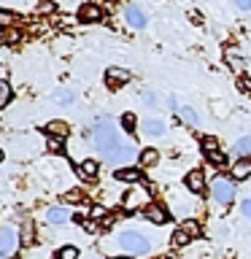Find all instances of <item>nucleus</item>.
I'll return each mask as SVG.
<instances>
[{"mask_svg": "<svg viewBox=\"0 0 251 259\" xmlns=\"http://www.w3.org/2000/svg\"><path fill=\"white\" fill-rule=\"evenodd\" d=\"M92 141L97 146V151H103V157H105V154H111L116 146L124 143V141H121V135H119V130H116V124H113L111 119H100V121H97L95 130H92Z\"/></svg>", "mask_w": 251, "mask_h": 259, "instance_id": "f257e3e1", "label": "nucleus"}, {"mask_svg": "<svg viewBox=\"0 0 251 259\" xmlns=\"http://www.w3.org/2000/svg\"><path fill=\"white\" fill-rule=\"evenodd\" d=\"M116 243H119V246L127 251L130 256H141V254H149V251H151V243L146 240V235H141V232H133V230L121 232L119 238H116Z\"/></svg>", "mask_w": 251, "mask_h": 259, "instance_id": "f03ea898", "label": "nucleus"}, {"mask_svg": "<svg viewBox=\"0 0 251 259\" xmlns=\"http://www.w3.org/2000/svg\"><path fill=\"white\" fill-rule=\"evenodd\" d=\"M211 194H214V200L219 205H230L235 200V184L224 176H216L214 181H211Z\"/></svg>", "mask_w": 251, "mask_h": 259, "instance_id": "7ed1b4c3", "label": "nucleus"}, {"mask_svg": "<svg viewBox=\"0 0 251 259\" xmlns=\"http://www.w3.org/2000/svg\"><path fill=\"white\" fill-rule=\"evenodd\" d=\"M135 157H141V151H138L133 143H121L111 154H105L103 159L108 162V165H113V167H127V162H133Z\"/></svg>", "mask_w": 251, "mask_h": 259, "instance_id": "20e7f679", "label": "nucleus"}, {"mask_svg": "<svg viewBox=\"0 0 251 259\" xmlns=\"http://www.w3.org/2000/svg\"><path fill=\"white\" fill-rule=\"evenodd\" d=\"M19 246V232L14 227H3L0 230V259H8Z\"/></svg>", "mask_w": 251, "mask_h": 259, "instance_id": "39448f33", "label": "nucleus"}, {"mask_svg": "<svg viewBox=\"0 0 251 259\" xmlns=\"http://www.w3.org/2000/svg\"><path fill=\"white\" fill-rule=\"evenodd\" d=\"M130 70H124V68H108L105 70V87L108 89H121L124 84H130Z\"/></svg>", "mask_w": 251, "mask_h": 259, "instance_id": "423d86ee", "label": "nucleus"}, {"mask_svg": "<svg viewBox=\"0 0 251 259\" xmlns=\"http://www.w3.org/2000/svg\"><path fill=\"white\" fill-rule=\"evenodd\" d=\"M146 200H149V194H146V189H141V186H135V189L124 192V200H121V205H124V210H135V208H141Z\"/></svg>", "mask_w": 251, "mask_h": 259, "instance_id": "0eeeda50", "label": "nucleus"}, {"mask_svg": "<svg viewBox=\"0 0 251 259\" xmlns=\"http://www.w3.org/2000/svg\"><path fill=\"white\" fill-rule=\"evenodd\" d=\"M78 19L81 22H89V24L103 22V8L97 6V3H84V6L78 8Z\"/></svg>", "mask_w": 251, "mask_h": 259, "instance_id": "6e6552de", "label": "nucleus"}, {"mask_svg": "<svg viewBox=\"0 0 251 259\" xmlns=\"http://www.w3.org/2000/svg\"><path fill=\"white\" fill-rule=\"evenodd\" d=\"M186 189L192 194L205 192V173H202V170H189V173H186Z\"/></svg>", "mask_w": 251, "mask_h": 259, "instance_id": "1a4fd4ad", "label": "nucleus"}, {"mask_svg": "<svg viewBox=\"0 0 251 259\" xmlns=\"http://www.w3.org/2000/svg\"><path fill=\"white\" fill-rule=\"evenodd\" d=\"M143 219H149L151 224H165L168 222V210L162 208V205H157V202H149V205L143 208Z\"/></svg>", "mask_w": 251, "mask_h": 259, "instance_id": "9d476101", "label": "nucleus"}, {"mask_svg": "<svg viewBox=\"0 0 251 259\" xmlns=\"http://www.w3.org/2000/svg\"><path fill=\"white\" fill-rule=\"evenodd\" d=\"M124 19H127L130 27H135V30H143L146 27V14L138 6H127L124 8Z\"/></svg>", "mask_w": 251, "mask_h": 259, "instance_id": "9b49d317", "label": "nucleus"}, {"mask_svg": "<svg viewBox=\"0 0 251 259\" xmlns=\"http://www.w3.org/2000/svg\"><path fill=\"white\" fill-rule=\"evenodd\" d=\"M116 181H124V184H138L143 178L141 167H116V173H113Z\"/></svg>", "mask_w": 251, "mask_h": 259, "instance_id": "f8f14e48", "label": "nucleus"}, {"mask_svg": "<svg viewBox=\"0 0 251 259\" xmlns=\"http://www.w3.org/2000/svg\"><path fill=\"white\" fill-rule=\"evenodd\" d=\"M97 173H100V165H97L95 159H84V162L78 165V176L84 178V181H95Z\"/></svg>", "mask_w": 251, "mask_h": 259, "instance_id": "ddd939ff", "label": "nucleus"}, {"mask_svg": "<svg viewBox=\"0 0 251 259\" xmlns=\"http://www.w3.org/2000/svg\"><path fill=\"white\" fill-rule=\"evenodd\" d=\"M46 219H49V224H65V222H70V210L62 205H54L46 210Z\"/></svg>", "mask_w": 251, "mask_h": 259, "instance_id": "4468645a", "label": "nucleus"}, {"mask_svg": "<svg viewBox=\"0 0 251 259\" xmlns=\"http://www.w3.org/2000/svg\"><path fill=\"white\" fill-rule=\"evenodd\" d=\"M232 176L238 178V181L248 178V176H251V157H243V159L235 162V165H232Z\"/></svg>", "mask_w": 251, "mask_h": 259, "instance_id": "2eb2a0df", "label": "nucleus"}, {"mask_svg": "<svg viewBox=\"0 0 251 259\" xmlns=\"http://www.w3.org/2000/svg\"><path fill=\"white\" fill-rule=\"evenodd\" d=\"M141 127H143V133L149 135V138H159V135H165V124H162L159 119H146Z\"/></svg>", "mask_w": 251, "mask_h": 259, "instance_id": "dca6fc26", "label": "nucleus"}, {"mask_svg": "<svg viewBox=\"0 0 251 259\" xmlns=\"http://www.w3.org/2000/svg\"><path fill=\"white\" fill-rule=\"evenodd\" d=\"M176 113H178V119H181V121H186L189 127H197V124H200V116H197V111H194V108H189V105H181V108H178Z\"/></svg>", "mask_w": 251, "mask_h": 259, "instance_id": "f3484780", "label": "nucleus"}, {"mask_svg": "<svg viewBox=\"0 0 251 259\" xmlns=\"http://www.w3.org/2000/svg\"><path fill=\"white\" fill-rule=\"evenodd\" d=\"M224 60H227V65H230V68L232 70H243V57L238 54V49H235V46H230V49H227V52H224Z\"/></svg>", "mask_w": 251, "mask_h": 259, "instance_id": "a211bd4d", "label": "nucleus"}, {"mask_svg": "<svg viewBox=\"0 0 251 259\" xmlns=\"http://www.w3.org/2000/svg\"><path fill=\"white\" fill-rule=\"evenodd\" d=\"M44 130H46V135H54V138H68V133H70L65 121H49Z\"/></svg>", "mask_w": 251, "mask_h": 259, "instance_id": "6ab92c4d", "label": "nucleus"}, {"mask_svg": "<svg viewBox=\"0 0 251 259\" xmlns=\"http://www.w3.org/2000/svg\"><path fill=\"white\" fill-rule=\"evenodd\" d=\"M232 151L238 154V157L243 159V157H251V135H246V138H240L238 143L232 146Z\"/></svg>", "mask_w": 251, "mask_h": 259, "instance_id": "aec40b11", "label": "nucleus"}, {"mask_svg": "<svg viewBox=\"0 0 251 259\" xmlns=\"http://www.w3.org/2000/svg\"><path fill=\"white\" fill-rule=\"evenodd\" d=\"M159 162V151L157 149H143L141 151V167H151Z\"/></svg>", "mask_w": 251, "mask_h": 259, "instance_id": "412c9836", "label": "nucleus"}, {"mask_svg": "<svg viewBox=\"0 0 251 259\" xmlns=\"http://www.w3.org/2000/svg\"><path fill=\"white\" fill-rule=\"evenodd\" d=\"M200 149L205 151L208 157H214V154L219 151V141H216L214 135H205V138H202V141H200Z\"/></svg>", "mask_w": 251, "mask_h": 259, "instance_id": "4be33fe9", "label": "nucleus"}, {"mask_svg": "<svg viewBox=\"0 0 251 259\" xmlns=\"http://www.w3.org/2000/svg\"><path fill=\"white\" fill-rule=\"evenodd\" d=\"M181 230L189 235V238H200V222L197 219H186V222H181Z\"/></svg>", "mask_w": 251, "mask_h": 259, "instance_id": "5701e85b", "label": "nucleus"}, {"mask_svg": "<svg viewBox=\"0 0 251 259\" xmlns=\"http://www.w3.org/2000/svg\"><path fill=\"white\" fill-rule=\"evenodd\" d=\"M46 149H49V154H62V151H65V138H54V135H49Z\"/></svg>", "mask_w": 251, "mask_h": 259, "instance_id": "b1692460", "label": "nucleus"}, {"mask_svg": "<svg viewBox=\"0 0 251 259\" xmlns=\"http://www.w3.org/2000/svg\"><path fill=\"white\" fill-rule=\"evenodd\" d=\"M11 97H14L11 84H8V81H0V108H6V105L11 103Z\"/></svg>", "mask_w": 251, "mask_h": 259, "instance_id": "393cba45", "label": "nucleus"}, {"mask_svg": "<svg viewBox=\"0 0 251 259\" xmlns=\"http://www.w3.org/2000/svg\"><path fill=\"white\" fill-rule=\"evenodd\" d=\"M189 240H192V238H189V235H186V232L181 230V227H178V230H176L173 235H170V243H173L176 248H178V246H186Z\"/></svg>", "mask_w": 251, "mask_h": 259, "instance_id": "a878e982", "label": "nucleus"}, {"mask_svg": "<svg viewBox=\"0 0 251 259\" xmlns=\"http://www.w3.org/2000/svg\"><path fill=\"white\" fill-rule=\"evenodd\" d=\"M57 259H78V248L76 246H65L57 251Z\"/></svg>", "mask_w": 251, "mask_h": 259, "instance_id": "bb28decb", "label": "nucleus"}, {"mask_svg": "<svg viewBox=\"0 0 251 259\" xmlns=\"http://www.w3.org/2000/svg\"><path fill=\"white\" fill-rule=\"evenodd\" d=\"M19 240L24 243V246H30V243L35 240V238H32V222H27V224L22 227V235H19Z\"/></svg>", "mask_w": 251, "mask_h": 259, "instance_id": "cd10ccee", "label": "nucleus"}, {"mask_svg": "<svg viewBox=\"0 0 251 259\" xmlns=\"http://www.w3.org/2000/svg\"><path fill=\"white\" fill-rule=\"evenodd\" d=\"M121 127H124V133L135 135V116L133 113H124V116H121Z\"/></svg>", "mask_w": 251, "mask_h": 259, "instance_id": "c85d7f7f", "label": "nucleus"}, {"mask_svg": "<svg viewBox=\"0 0 251 259\" xmlns=\"http://www.w3.org/2000/svg\"><path fill=\"white\" fill-rule=\"evenodd\" d=\"M16 22V14L14 11H3L0 8V27H8V24H14Z\"/></svg>", "mask_w": 251, "mask_h": 259, "instance_id": "c756f323", "label": "nucleus"}, {"mask_svg": "<svg viewBox=\"0 0 251 259\" xmlns=\"http://www.w3.org/2000/svg\"><path fill=\"white\" fill-rule=\"evenodd\" d=\"M57 103H62V105H70L73 103V92H68V89H62V92H57Z\"/></svg>", "mask_w": 251, "mask_h": 259, "instance_id": "7c9ffc66", "label": "nucleus"}, {"mask_svg": "<svg viewBox=\"0 0 251 259\" xmlns=\"http://www.w3.org/2000/svg\"><path fill=\"white\" fill-rule=\"evenodd\" d=\"M65 200H68V202H81V200H84V192H81V189H70L68 194H65Z\"/></svg>", "mask_w": 251, "mask_h": 259, "instance_id": "2f4dec72", "label": "nucleus"}, {"mask_svg": "<svg viewBox=\"0 0 251 259\" xmlns=\"http://www.w3.org/2000/svg\"><path fill=\"white\" fill-rule=\"evenodd\" d=\"M238 89H240V92H251V78L248 76H240L238 78Z\"/></svg>", "mask_w": 251, "mask_h": 259, "instance_id": "473e14b6", "label": "nucleus"}, {"mask_svg": "<svg viewBox=\"0 0 251 259\" xmlns=\"http://www.w3.org/2000/svg\"><path fill=\"white\" fill-rule=\"evenodd\" d=\"M52 11H54V3H52V0H44V3L38 6V14H52Z\"/></svg>", "mask_w": 251, "mask_h": 259, "instance_id": "72a5a7b5", "label": "nucleus"}, {"mask_svg": "<svg viewBox=\"0 0 251 259\" xmlns=\"http://www.w3.org/2000/svg\"><path fill=\"white\" fill-rule=\"evenodd\" d=\"M211 162H214V165H219V167H224V165H227V157H224L222 151H216L214 157H211Z\"/></svg>", "mask_w": 251, "mask_h": 259, "instance_id": "f704fd0d", "label": "nucleus"}, {"mask_svg": "<svg viewBox=\"0 0 251 259\" xmlns=\"http://www.w3.org/2000/svg\"><path fill=\"white\" fill-rule=\"evenodd\" d=\"M143 103L149 105V108H154V105H157V95H154V92H146V95H143Z\"/></svg>", "mask_w": 251, "mask_h": 259, "instance_id": "c9c22d12", "label": "nucleus"}, {"mask_svg": "<svg viewBox=\"0 0 251 259\" xmlns=\"http://www.w3.org/2000/svg\"><path fill=\"white\" fill-rule=\"evenodd\" d=\"M240 213L251 219V200H243V202H240Z\"/></svg>", "mask_w": 251, "mask_h": 259, "instance_id": "e433bc0d", "label": "nucleus"}, {"mask_svg": "<svg viewBox=\"0 0 251 259\" xmlns=\"http://www.w3.org/2000/svg\"><path fill=\"white\" fill-rule=\"evenodd\" d=\"M235 6H238L240 11H251V0H235Z\"/></svg>", "mask_w": 251, "mask_h": 259, "instance_id": "4c0bfd02", "label": "nucleus"}, {"mask_svg": "<svg viewBox=\"0 0 251 259\" xmlns=\"http://www.w3.org/2000/svg\"><path fill=\"white\" fill-rule=\"evenodd\" d=\"M89 216H92V219H103V216H105V210H103L100 205H95V208H92V213H89Z\"/></svg>", "mask_w": 251, "mask_h": 259, "instance_id": "58836bf2", "label": "nucleus"}, {"mask_svg": "<svg viewBox=\"0 0 251 259\" xmlns=\"http://www.w3.org/2000/svg\"><path fill=\"white\" fill-rule=\"evenodd\" d=\"M168 105H170L173 111H178V103H176V97H168Z\"/></svg>", "mask_w": 251, "mask_h": 259, "instance_id": "ea45409f", "label": "nucleus"}, {"mask_svg": "<svg viewBox=\"0 0 251 259\" xmlns=\"http://www.w3.org/2000/svg\"><path fill=\"white\" fill-rule=\"evenodd\" d=\"M116 259H135V256H130V254H127V256H116Z\"/></svg>", "mask_w": 251, "mask_h": 259, "instance_id": "a19ab883", "label": "nucleus"}, {"mask_svg": "<svg viewBox=\"0 0 251 259\" xmlns=\"http://www.w3.org/2000/svg\"><path fill=\"white\" fill-rule=\"evenodd\" d=\"M0 162H3V151H0Z\"/></svg>", "mask_w": 251, "mask_h": 259, "instance_id": "79ce46f5", "label": "nucleus"}]
</instances>
